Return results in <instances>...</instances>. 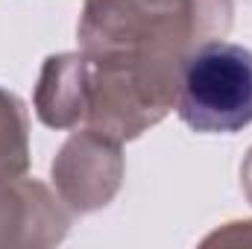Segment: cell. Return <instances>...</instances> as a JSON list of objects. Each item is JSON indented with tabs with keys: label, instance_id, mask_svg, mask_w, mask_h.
I'll use <instances>...</instances> for the list:
<instances>
[{
	"label": "cell",
	"instance_id": "1",
	"mask_svg": "<svg viewBox=\"0 0 252 249\" xmlns=\"http://www.w3.org/2000/svg\"><path fill=\"white\" fill-rule=\"evenodd\" d=\"M182 59L161 53H59L35 85V115L50 129H94L132 141L156 126L179 97Z\"/></svg>",
	"mask_w": 252,
	"mask_h": 249
},
{
	"label": "cell",
	"instance_id": "7",
	"mask_svg": "<svg viewBox=\"0 0 252 249\" xmlns=\"http://www.w3.org/2000/svg\"><path fill=\"white\" fill-rule=\"evenodd\" d=\"M241 185H244V190H247V196H250V202H252V150H250V156H247V161L241 164Z\"/></svg>",
	"mask_w": 252,
	"mask_h": 249
},
{
	"label": "cell",
	"instance_id": "4",
	"mask_svg": "<svg viewBox=\"0 0 252 249\" xmlns=\"http://www.w3.org/2000/svg\"><path fill=\"white\" fill-rule=\"evenodd\" d=\"M124 182L121 141L94 129H79L62 144L53 161V185L73 214H88L115 199Z\"/></svg>",
	"mask_w": 252,
	"mask_h": 249
},
{
	"label": "cell",
	"instance_id": "5",
	"mask_svg": "<svg viewBox=\"0 0 252 249\" xmlns=\"http://www.w3.org/2000/svg\"><path fill=\"white\" fill-rule=\"evenodd\" d=\"M70 211L44 182L0 179V247H53L64 241Z\"/></svg>",
	"mask_w": 252,
	"mask_h": 249
},
{
	"label": "cell",
	"instance_id": "3",
	"mask_svg": "<svg viewBox=\"0 0 252 249\" xmlns=\"http://www.w3.org/2000/svg\"><path fill=\"white\" fill-rule=\"evenodd\" d=\"M176 112L199 135H235L252 124V50L205 41L182 59Z\"/></svg>",
	"mask_w": 252,
	"mask_h": 249
},
{
	"label": "cell",
	"instance_id": "6",
	"mask_svg": "<svg viewBox=\"0 0 252 249\" xmlns=\"http://www.w3.org/2000/svg\"><path fill=\"white\" fill-rule=\"evenodd\" d=\"M30 167V118L18 94L0 88V179L24 176Z\"/></svg>",
	"mask_w": 252,
	"mask_h": 249
},
{
	"label": "cell",
	"instance_id": "2",
	"mask_svg": "<svg viewBox=\"0 0 252 249\" xmlns=\"http://www.w3.org/2000/svg\"><path fill=\"white\" fill-rule=\"evenodd\" d=\"M232 0H85L79 47L88 53H161L185 59L232 30Z\"/></svg>",
	"mask_w": 252,
	"mask_h": 249
}]
</instances>
